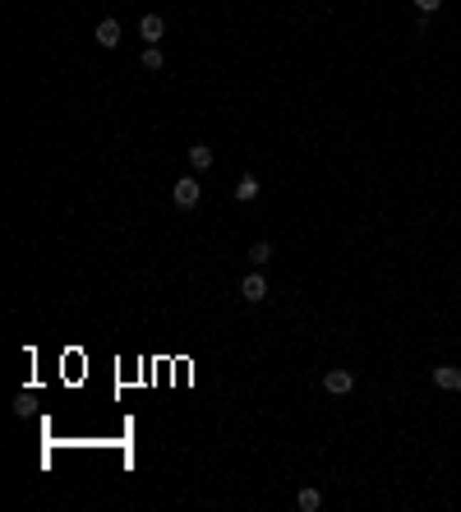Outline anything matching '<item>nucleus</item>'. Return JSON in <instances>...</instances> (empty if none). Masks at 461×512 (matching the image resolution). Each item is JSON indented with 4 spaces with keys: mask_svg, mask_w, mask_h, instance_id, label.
<instances>
[{
    "mask_svg": "<svg viewBox=\"0 0 461 512\" xmlns=\"http://www.w3.org/2000/svg\"><path fill=\"white\" fill-rule=\"evenodd\" d=\"M199 175H180V180H175V190H171V199H175V208H194V203H199Z\"/></svg>",
    "mask_w": 461,
    "mask_h": 512,
    "instance_id": "obj_1",
    "label": "nucleus"
},
{
    "mask_svg": "<svg viewBox=\"0 0 461 512\" xmlns=\"http://www.w3.org/2000/svg\"><path fill=\"white\" fill-rule=\"evenodd\" d=\"M351 388H356V374L351 369H328L323 374V392H332V397H346Z\"/></svg>",
    "mask_w": 461,
    "mask_h": 512,
    "instance_id": "obj_2",
    "label": "nucleus"
},
{
    "mask_svg": "<svg viewBox=\"0 0 461 512\" xmlns=\"http://www.w3.org/2000/svg\"><path fill=\"white\" fill-rule=\"evenodd\" d=\"M240 295H244V300H249V304L268 300V277H263L259 268H254V272H244V282H240Z\"/></svg>",
    "mask_w": 461,
    "mask_h": 512,
    "instance_id": "obj_3",
    "label": "nucleus"
},
{
    "mask_svg": "<svg viewBox=\"0 0 461 512\" xmlns=\"http://www.w3.org/2000/svg\"><path fill=\"white\" fill-rule=\"evenodd\" d=\"M434 388L461 392V369H457V365H434Z\"/></svg>",
    "mask_w": 461,
    "mask_h": 512,
    "instance_id": "obj_4",
    "label": "nucleus"
},
{
    "mask_svg": "<svg viewBox=\"0 0 461 512\" xmlns=\"http://www.w3.org/2000/svg\"><path fill=\"white\" fill-rule=\"evenodd\" d=\"M97 42H102L106 51H115V46H120V19H102V24H97Z\"/></svg>",
    "mask_w": 461,
    "mask_h": 512,
    "instance_id": "obj_5",
    "label": "nucleus"
},
{
    "mask_svg": "<svg viewBox=\"0 0 461 512\" xmlns=\"http://www.w3.org/2000/svg\"><path fill=\"white\" fill-rule=\"evenodd\" d=\"M139 33H143V42H148V46H157V42H162V33H166L162 14H143L139 19Z\"/></svg>",
    "mask_w": 461,
    "mask_h": 512,
    "instance_id": "obj_6",
    "label": "nucleus"
},
{
    "mask_svg": "<svg viewBox=\"0 0 461 512\" xmlns=\"http://www.w3.org/2000/svg\"><path fill=\"white\" fill-rule=\"evenodd\" d=\"M259 190H263V185L254 180V175H240V180H235V199H240V203H254V199H259Z\"/></svg>",
    "mask_w": 461,
    "mask_h": 512,
    "instance_id": "obj_7",
    "label": "nucleus"
},
{
    "mask_svg": "<svg viewBox=\"0 0 461 512\" xmlns=\"http://www.w3.org/2000/svg\"><path fill=\"white\" fill-rule=\"evenodd\" d=\"M296 508H300V512H318V508H323V489H314V485H309V489H300Z\"/></svg>",
    "mask_w": 461,
    "mask_h": 512,
    "instance_id": "obj_8",
    "label": "nucleus"
},
{
    "mask_svg": "<svg viewBox=\"0 0 461 512\" xmlns=\"http://www.w3.org/2000/svg\"><path fill=\"white\" fill-rule=\"evenodd\" d=\"M190 166H194V171H208V166H212V148L208 143H194L190 148Z\"/></svg>",
    "mask_w": 461,
    "mask_h": 512,
    "instance_id": "obj_9",
    "label": "nucleus"
},
{
    "mask_svg": "<svg viewBox=\"0 0 461 512\" xmlns=\"http://www.w3.org/2000/svg\"><path fill=\"white\" fill-rule=\"evenodd\" d=\"M268 259H272V240H254L249 245V263H254V268H263Z\"/></svg>",
    "mask_w": 461,
    "mask_h": 512,
    "instance_id": "obj_10",
    "label": "nucleus"
},
{
    "mask_svg": "<svg viewBox=\"0 0 461 512\" xmlns=\"http://www.w3.org/2000/svg\"><path fill=\"white\" fill-rule=\"evenodd\" d=\"M162 51H157V46H148V51H143V70H162Z\"/></svg>",
    "mask_w": 461,
    "mask_h": 512,
    "instance_id": "obj_11",
    "label": "nucleus"
},
{
    "mask_svg": "<svg viewBox=\"0 0 461 512\" xmlns=\"http://www.w3.org/2000/svg\"><path fill=\"white\" fill-rule=\"evenodd\" d=\"M438 5H443V0H415L420 14H438Z\"/></svg>",
    "mask_w": 461,
    "mask_h": 512,
    "instance_id": "obj_12",
    "label": "nucleus"
}]
</instances>
